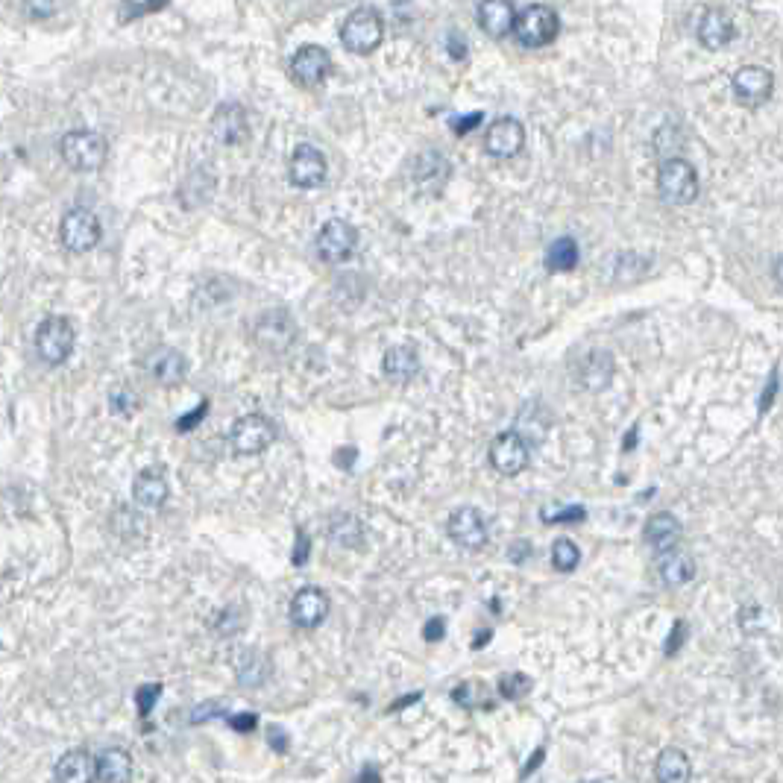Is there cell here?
I'll return each mask as SVG.
<instances>
[{
	"label": "cell",
	"mask_w": 783,
	"mask_h": 783,
	"mask_svg": "<svg viewBox=\"0 0 783 783\" xmlns=\"http://www.w3.org/2000/svg\"><path fill=\"white\" fill-rule=\"evenodd\" d=\"M446 534L452 537L455 546L470 549V552L487 546V522L481 517L479 508H458L446 520Z\"/></svg>",
	"instance_id": "12"
},
{
	"label": "cell",
	"mask_w": 783,
	"mask_h": 783,
	"mask_svg": "<svg viewBox=\"0 0 783 783\" xmlns=\"http://www.w3.org/2000/svg\"><path fill=\"white\" fill-rule=\"evenodd\" d=\"M59 150H62L65 165H68L71 171H77V174H91V171L103 168L106 153H109L106 138H103L100 132H91V130L65 132Z\"/></svg>",
	"instance_id": "3"
},
{
	"label": "cell",
	"mask_w": 783,
	"mask_h": 783,
	"mask_svg": "<svg viewBox=\"0 0 783 783\" xmlns=\"http://www.w3.org/2000/svg\"><path fill=\"white\" fill-rule=\"evenodd\" d=\"M147 367L156 376V382H162V385H179L185 379V373H188V361L176 349H156L150 355Z\"/></svg>",
	"instance_id": "26"
},
{
	"label": "cell",
	"mask_w": 783,
	"mask_h": 783,
	"mask_svg": "<svg viewBox=\"0 0 783 783\" xmlns=\"http://www.w3.org/2000/svg\"><path fill=\"white\" fill-rule=\"evenodd\" d=\"M206 411H209V402L203 399V402H200V405H197L191 414H185V417H179V420H176V432H191V429L197 426V420H200V417H206Z\"/></svg>",
	"instance_id": "37"
},
{
	"label": "cell",
	"mask_w": 783,
	"mask_h": 783,
	"mask_svg": "<svg viewBox=\"0 0 783 783\" xmlns=\"http://www.w3.org/2000/svg\"><path fill=\"white\" fill-rule=\"evenodd\" d=\"M481 124V112H473V115H461V121H452V130L455 135H467L470 130H476Z\"/></svg>",
	"instance_id": "41"
},
{
	"label": "cell",
	"mask_w": 783,
	"mask_h": 783,
	"mask_svg": "<svg viewBox=\"0 0 783 783\" xmlns=\"http://www.w3.org/2000/svg\"><path fill=\"white\" fill-rule=\"evenodd\" d=\"M276 440V426L264 414H247L229 429V446L235 455H259Z\"/></svg>",
	"instance_id": "7"
},
{
	"label": "cell",
	"mask_w": 783,
	"mask_h": 783,
	"mask_svg": "<svg viewBox=\"0 0 783 783\" xmlns=\"http://www.w3.org/2000/svg\"><path fill=\"white\" fill-rule=\"evenodd\" d=\"M329 616V596L320 587H303L291 599V622L297 628H317Z\"/></svg>",
	"instance_id": "18"
},
{
	"label": "cell",
	"mask_w": 783,
	"mask_h": 783,
	"mask_svg": "<svg viewBox=\"0 0 783 783\" xmlns=\"http://www.w3.org/2000/svg\"><path fill=\"white\" fill-rule=\"evenodd\" d=\"M737 39V24L725 9H707L698 21V42L707 50H725Z\"/></svg>",
	"instance_id": "19"
},
{
	"label": "cell",
	"mask_w": 783,
	"mask_h": 783,
	"mask_svg": "<svg viewBox=\"0 0 783 783\" xmlns=\"http://www.w3.org/2000/svg\"><path fill=\"white\" fill-rule=\"evenodd\" d=\"M772 279L778 282V288H781V291H783V256L778 261H775V264H772Z\"/></svg>",
	"instance_id": "49"
},
{
	"label": "cell",
	"mask_w": 783,
	"mask_h": 783,
	"mask_svg": "<svg viewBox=\"0 0 783 783\" xmlns=\"http://www.w3.org/2000/svg\"><path fill=\"white\" fill-rule=\"evenodd\" d=\"M165 499H168V479H165V473L162 470H144V473H138L135 481H132V502L138 505V508H162L165 505Z\"/></svg>",
	"instance_id": "22"
},
{
	"label": "cell",
	"mask_w": 783,
	"mask_h": 783,
	"mask_svg": "<svg viewBox=\"0 0 783 783\" xmlns=\"http://www.w3.org/2000/svg\"><path fill=\"white\" fill-rule=\"evenodd\" d=\"M56 783H94L97 778V757L86 748H71L56 760Z\"/></svg>",
	"instance_id": "20"
},
{
	"label": "cell",
	"mask_w": 783,
	"mask_h": 783,
	"mask_svg": "<svg viewBox=\"0 0 783 783\" xmlns=\"http://www.w3.org/2000/svg\"><path fill=\"white\" fill-rule=\"evenodd\" d=\"M657 191L672 206H687L698 197V174L687 159H666L657 171Z\"/></svg>",
	"instance_id": "5"
},
{
	"label": "cell",
	"mask_w": 783,
	"mask_h": 783,
	"mask_svg": "<svg viewBox=\"0 0 783 783\" xmlns=\"http://www.w3.org/2000/svg\"><path fill=\"white\" fill-rule=\"evenodd\" d=\"M226 701H203L191 710V725H203L206 719H218V716H226Z\"/></svg>",
	"instance_id": "35"
},
{
	"label": "cell",
	"mask_w": 783,
	"mask_h": 783,
	"mask_svg": "<svg viewBox=\"0 0 783 783\" xmlns=\"http://www.w3.org/2000/svg\"><path fill=\"white\" fill-rule=\"evenodd\" d=\"M294 338H297V326H294L291 314L282 308L264 311L256 320V341L270 352H285L294 344Z\"/></svg>",
	"instance_id": "13"
},
{
	"label": "cell",
	"mask_w": 783,
	"mask_h": 783,
	"mask_svg": "<svg viewBox=\"0 0 783 783\" xmlns=\"http://www.w3.org/2000/svg\"><path fill=\"white\" fill-rule=\"evenodd\" d=\"M443 634H446V619H443V616H432V619L423 625V640H429V643L443 640Z\"/></svg>",
	"instance_id": "39"
},
{
	"label": "cell",
	"mask_w": 783,
	"mask_h": 783,
	"mask_svg": "<svg viewBox=\"0 0 783 783\" xmlns=\"http://www.w3.org/2000/svg\"><path fill=\"white\" fill-rule=\"evenodd\" d=\"M487 640H490V631H481L479 640H476V643H473V646H476V649H481V646H484V643H487Z\"/></svg>",
	"instance_id": "50"
},
{
	"label": "cell",
	"mask_w": 783,
	"mask_h": 783,
	"mask_svg": "<svg viewBox=\"0 0 783 783\" xmlns=\"http://www.w3.org/2000/svg\"><path fill=\"white\" fill-rule=\"evenodd\" d=\"M329 534H332V540L341 543L344 549H358V546H361V537H364L361 522L355 520L352 514H338L335 520L329 522Z\"/></svg>",
	"instance_id": "31"
},
{
	"label": "cell",
	"mask_w": 783,
	"mask_h": 783,
	"mask_svg": "<svg viewBox=\"0 0 783 783\" xmlns=\"http://www.w3.org/2000/svg\"><path fill=\"white\" fill-rule=\"evenodd\" d=\"M358 250V229L344 218L326 220L317 232V253L329 264L349 261Z\"/></svg>",
	"instance_id": "6"
},
{
	"label": "cell",
	"mask_w": 783,
	"mask_h": 783,
	"mask_svg": "<svg viewBox=\"0 0 783 783\" xmlns=\"http://www.w3.org/2000/svg\"><path fill=\"white\" fill-rule=\"evenodd\" d=\"M525 147V127L517 118H496L487 135H484V150L493 159H514Z\"/></svg>",
	"instance_id": "14"
},
{
	"label": "cell",
	"mask_w": 783,
	"mask_h": 783,
	"mask_svg": "<svg viewBox=\"0 0 783 783\" xmlns=\"http://www.w3.org/2000/svg\"><path fill=\"white\" fill-rule=\"evenodd\" d=\"M385 39V21L373 6H358L347 15V21L341 24V42L349 53L358 56H370Z\"/></svg>",
	"instance_id": "1"
},
{
	"label": "cell",
	"mask_w": 783,
	"mask_h": 783,
	"mask_svg": "<svg viewBox=\"0 0 783 783\" xmlns=\"http://www.w3.org/2000/svg\"><path fill=\"white\" fill-rule=\"evenodd\" d=\"M558 33H561V18L552 6H546V3L522 6L517 15V27H514V36L522 47H528V50L546 47L558 39Z\"/></svg>",
	"instance_id": "2"
},
{
	"label": "cell",
	"mask_w": 783,
	"mask_h": 783,
	"mask_svg": "<svg viewBox=\"0 0 783 783\" xmlns=\"http://www.w3.org/2000/svg\"><path fill=\"white\" fill-rule=\"evenodd\" d=\"M100 235H103L100 220L94 218L91 212H86V209H71V212L62 218V226H59L62 247H65L68 253H77V256L94 250V247L100 244Z\"/></svg>",
	"instance_id": "8"
},
{
	"label": "cell",
	"mask_w": 783,
	"mask_h": 783,
	"mask_svg": "<svg viewBox=\"0 0 783 783\" xmlns=\"http://www.w3.org/2000/svg\"><path fill=\"white\" fill-rule=\"evenodd\" d=\"M578 244H575V238H558V241H552V247L546 250V267L552 270V273H569V270H575V264H578Z\"/></svg>",
	"instance_id": "30"
},
{
	"label": "cell",
	"mask_w": 783,
	"mask_h": 783,
	"mask_svg": "<svg viewBox=\"0 0 783 783\" xmlns=\"http://www.w3.org/2000/svg\"><path fill=\"white\" fill-rule=\"evenodd\" d=\"M332 71V56L320 44H305L291 59V77L305 88L320 86Z\"/></svg>",
	"instance_id": "11"
},
{
	"label": "cell",
	"mask_w": 783,
	"mask_h": 783,
	"mask_svg": "<svg viewBox=\"0 0 783 783\" xmlns=\"http://www.w3.org/2000/svg\"><path fill=\"white\" fill-rule=\"evenodd\" d=\"M613 355L605 352V349H593L587 358H584V364H581V385L587 388V391L599 393L605 391L610 385V379H613Z\"/></svg>",
	"instance_id": "25"
},
{
	"label": "cell",
	"mask_w": 783,
	"mask_h": 783,
	"mask_svg": "<svg viewBox=\"0 0 783 783\" xmlns=\"http://www.w3.org/2000/svg\"><path fill=\"white\" fill-rule=\"evenodd\" d=\"M693 763L681 748H663L654 760V781L657 783H690Z\"/></svg>",
	"instance_id": "24"
},
{
	"label": "cell",
	"mask_w": 783,
	"mask_h": 783,
	"mask_svg": "<svg viewBox=\"0 0 783 783\" xmlns=\"http://www.w3.org/2000/svg\"><path fill=\"white\" fill-rule=\"evenodd\" d=\"M162 696V684H144L138 693H135V701H138V716L147 719L153 713V704Z\"/></svg>",
	"instance_id": "34"
},
{
	"label": "cell",
	"mask_w": 783,
	"mask_h": 783,
	"mask_svg": "<svg viewBox=\"0 0 783 783\" xmlns=\"http://www.w3.org/2000/svg\"><path fill=\"white\" fill-rule=\"evenodd\" d=\"M543 757H546V751H543V748H537V751L531 754V763H528V766L522 769V778H528V775H531V772H534V769H537V766L543 763Z\"/></svg>",
	"instance_id": "47"
},
{
	"label": "cell",
	"mask_w": 783,
	"mask_h": 783,
	"mask_svg": "<svg viewBox=\"0 0 783 783\" xmlns=\"http://www.w3.org/2000/svg\"><path fill=\"white\" fill-rule=\"evenodd\" d=\"M734 97L737 103L754 109V106H763L769 97H772V88H775V77L769 68L763 65H742L740 71L734 74Z\"/></svg>",
	"instance_id": "10"
},
{
	"label": "cell",
	"mask_w": 783,
	"mask_h": 783,
	"mask_svg": "<svg viewBox=\"0 0 783 783\" xmlns=\"http://www.w3.org/2000/svg\"><path fill=\"white\" fill-rule=\"evenodd\" d=\"M517 6L508 0H484L476 6V21L490 39H505L517 27Z\"/></svg>",
	"instance_id": "17"
},
{
	"label": "cell",
	"mask_w": 783,
	"mask_h": 783,
	"mask_svg": "<svg viewBox=\"0 0 783 783\" xmlns=\"http://www.w3.org/2000/svg\"><path fill=\"white\" fill-rule=\"evenodd\" d=\"M308 552H311V543H308V534H303V528H297V549H294V566H303L308 561Z\"/></svg>",
	"instance_id": "40"
},
{
	"label": "cell",
	"mask_w": 783,
	"mask_h": 783,
	"mask_svg": "<svg viewBox=\"0 0 783 783\" xmlns=\"http://www.w3.org/2000/svg\"><path fill=\"white\" fill-rule=\"evenodd\" d=\"M684 643V622H678L675 625V631H672V637H669V646H666V654H675L678 652V646Z\"/></svg>",
	"instance_id": "44"
},
{
	"label": "cell",
	"mask_w": 783,
	"mask_h": 783,
	"mask_svg": "<svg viewBox=\"0 0 783 783\" xmlns=\"http://www.w3.org/2000/svg\"><path fill=\"white\" fill-rule=\"evenodd\" d=\"M132 754L121 745H109L97 754V778L100 783H130L132 781Z\"/></svg>",
	"instance_id": "23"
},
{
	"label": "cell",
	"mask_w": 783,
	"mask_h": 783,
	"mask_svg": "<svg viewBox=\"0 0 783 783\" xmlns=\"http://www.w3.org/2000/svg\"><path fill=\"white\" fill-rule=\"evenodd\" d=\"M267 742H270V748H273V751H279V754H282V751H288V734H285L282 728H276V725H270V728H267Z\"/></svg>",
	"instance_id": "42"
},
{
	"label": "cell",
	"mask_w": 783,
	"mask_h": 783,
	"mask_svg": "<svg viewBox=\"0 0 783 783\" xmlns=\"http://www.w3.org/2000/svg\"><path fill=\"white\" fill-rule=\"evenodd\" d=\"M165 3H156V6H130V3H124L121 6V18L124 21H130L132 15H144V12H156V9H162Z\"/></svg>",
	"instance_id": "43"
},
{
	"label": "cell",
	"mask_w": 783,
	"mask_h": 783,
	"mask_svg": "<svg viewBox=\"0 0 783 783\" xmlns=\"http://www.w3.org/2000/svg\"><path fill=\"white\" fill-rule=\"evenodd\" d=\"M414 701H420V693H411V696H405V698H402V701H393L391 713H396V710H402V707H408V704H414Z\"/></svg>",
	"instance_id": "48"
},
{
	"label": "cell",
	"mask_w": 783,
	"mask_h": 783,
	"mask_svg": "<svg viewBox=\"0 0 783 783\" xmlns=\"http://www.w3.org/2000/svg\"><path fill=\"white\" fill-rule=\"evenodd\" d=\"M235 678L241 687H261L270 678V657L259 649H244L235 663Z\"/></svg>",
	"instance_id": "29"
},
{
	"label": "cell",
	"mask_w": 783,
	"mask_h": 783,
	"mask_svg": "<svg viewBox=\"0 0 783 783\" xmlns=\"http://www.w3.org/2000/svg\"><path fill=\"white\" fill-rule=\"evenodd\" d=\"M681 534H684L681 522L675 520L672 514H666V511H660V514L649 517L646 528H643V537H646V543L652 546L657 555H666V552L678 549V543H681Z\"/></svg>",
	"instance_id": "21"
},
{
	"label": "cell",
	"mask_w": 783,
	"mask_h": 783,
	"mask_svg": "<svg viewBox=\"0 0 783 783\" xmlns=\"http://www.w3.org/2000/svg\"><path fill=\"white\" fill-rule=\"evenodd\" d=\"M657 572H660L663 584H669V587H684L687 581L696 578V561H693L687 552L672 549V552H666V555L657 558Z\"/></svg>",
	"instance_id": "28"
},
{
	"label": "cell",
	"mask_w": 783,
	"mask_h": 783,
	"mask_svg": "<svg viewBox=\"0 0 783 783\" xmlns=\"http://www.w3.org/2000/svg\"><path fill=\"white\" fill-rule=\"evenodd\" d=\"M531 461V449H528V440L520 435V432H502V435L493 437L490 443V467L499 473V476H520L522 470L528 467Z\"/></svg>",
	"instance_id": "9"
},
{
	"label": "cell",
	"mask_w": 783,
	"mask_h": 783,
	"mask_svg": "<svg viewBox=\"0 0 783 783\" xmlns=\"http://www.w3.org/2000/svg\"><path fill=\"white\" fill-rule=\"evenodd\" d=\"M74 344H77V329L68 317L62 314H50L44 317L36 329V349L42 355L47 364L59 367L71 358L74 352Z\"/></svg>",
	"instance_id": "4"
},
{
	"label": "cell",
	"mask_w": 783,
	"mask_h": 783,
	"mask_svg": "<svg viewBox=\"0 0 783 783\" xmlns=\"http://www.w3.org/2000/svg\"><path fill=\"white\" fill-rule=\"evenodd\" d=\"M382 367H385V376L393 382H411L420 373V355L411 344H399L385 352Z\"/></svg>",
	"instance_id": "27"
},
{
	"label": "cell",
	"mask_w": 783,
	"mask_h": 783,
	"mask_svg": "<svg viewBox=\"0 0 783 783\" xmlns=\"http://www.w3.org/2000/svg\"><path fill=\"white\" fill-rule=\"evenodd\" d=\"M288 171L297 188H320L329 176V165H326V156L314 144H297Z\"/></svg>",
	"instance_id": "15"
},
{
	"label": "cell",
	"mask_w": 783,
	"mask_h": 783,
	"mask_svg": "<svg viewBox=\"0 0 783 783\" xmlns=\"http://www.w3.org/2000/svg\"><path fill=\"white\" fill-rule=\"evenodd\" d=\"M584 783H602V781H584Z\"/></svg>",
	"instance_id": "51"
},
{
	"label": "cell",
	"mask_w": 783,
	"mask_h": 783,
	"mask_svg": "<svg viewBox=\"0 0 783 783\" xmlns=\"http://www.w3.org/2000/svg\"><path fill=\"white\" fill-rule=\"evenodd\" d=\"M229 725H232L238 734H250V731L259 728V716H256V713H235V716H229Z\"/></svg>",
	"instance_id": "38"
},
{
	"label": "cell",
	"mask_w": 783,
	"mask_h": 783,
	"mask_svg": "<svg viewBox=\"0 0 783 783\" xmlns=\"http://www.w3.org/2000/svg\"><path fill=\"white\" fill-rule=\"evenodd\" d=\"M587 517V511L581 505H572V508H561V511H543V520L546 522H578Z\"/></svg>",
	"instance_id": "36"
},
{
	"label": "cell",
	"mask_w": 783,
	"mask_h": 783,
	"mask_svg": "<svg viewBox=\"0 0 783 783\" xmlns=\"http://www.w3.org/2000/svg\"><path fill=\"white\" fill-rule=\"evenodd\" d=\"M528 552H531V546H528V540H520L517 546H511V561H517V564H522L525 558H528Z\"/></svg>",
	"instance_id": "46"
},
{
	"label": "cell",
	"mask_w": 783,
	"mask_h": 783,
	"mask_svg": "<svg viewBox=\"0 0 783 783\" xmlns=\"http://www.w3.org/2000/svg\"><path fill=\"white\" fill-rule=\"evenodd\" d=\"M355 783H382V775H379V769H376V766H364V769L358 772Z\"/></svg>",
	"instance_id": "45"
},
{
	"label": "cell",
	"mask_w": 783,
	"mask_h": 783,
	"mask_svg": "<svg viewBox=\"0 0 783 783\" xmlns=\"http://www.w3.org/2000/svg\"><path fill=\"white\" fill-rule=\"evenodd\" d=\"M581 561V552H578V546L572 543V540H555V546H552V564L558 572H572L575 566Z\"/></svg>",
	"instance_id": "32"
},
{
	"label": "cell",
	"mask_w": 783,
	"mask_h": 783,
	"mask_svg": "<svg viewBox=\"0 0 783 783\" xmlns=\"http://www.w3.org/2000/svg\"><path fill=\"white\" fill-rule=\"evenodd\" d=\"M499 693L508 701H517V698H525L531 693V678L522 675V672H508L499 678Z\"/></svg>",
	"instance_id": "33"
},
{
	"label": "cell",
	"mask_w": 783,
	"mask_h": 783,
	"mask_svg": "<svg viewBox=\"0 0 783 783\" xmlns=\"http://www.w3.org/2000/svg\"><path fill=\"white\" fill-rule=\"evenodd\" d=\"M209 130H212V135H215V141L226 144V147L247 141V135H250V124H247V112H244V106H241V103H220L218 109H215V115H212Z\"/></svg>",
	"instance_id": "16"
}]
</instances>
